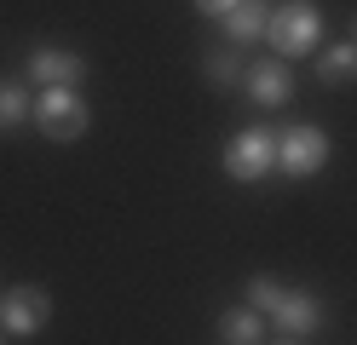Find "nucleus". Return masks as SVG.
I'll return each mask as SVG.
<instances>
[{
  "instance_id": "8",
  "label": "nucleus",
  "mask_w": 357,
  "mask_h": 345,
  "mask_svg": "<svg viewBox=\"0 0 357 345\" xmlns=\"http://www.w3.org/2000/svg\"><path fill=\"white\" fill-rule=\"evenodd\" d=\"M248 92H254V104H288L294 98V69H288L282 58H259V63H248Z\"/></svg>"
},
{
  "instance_id": "17",
  "label": "nucleus",
  "mask_w": 357,
  "mask_h": 345,
  "mask_svg": "<svg viewBox=\"0 0 357 345\" xmlns=\"http://www.w3.org/2000/svg\"><path fill=\"white\" fill-rule=\"evenodd\" d=\"M271 345H300V339H294V334H288V339H271Z\"/></svg>"
},
{
  "instance_id": "2",
  "label": "nucleus",
  "mask_w": 357,
  "mask_h": 345,
  "mask_svg": "<svg viewBox=\"0 0 357 345\" xmlns=\"http://www.w3.org/2000/svg\"><path fill=\"white\" fill-rule=\"evenodd\" d=\"M35 121H40V132H47L52 144H75V138L93 127V109H86V98L75 86H40Z\"/></svg>"
},
{
  "instance_id": "18",
  "label": "nucleus",
  "mask_w": 357,
  "mask_h": 345,
  "mask_svg": "<svg viewBox=\"0 0 357 345\" xmlns=\"http://www.w3.org/2000/svg\"><path fill=\"white\" fill-rule=\"evenodd\" d=\"M0 345H6V339H0Z\"/></svg>"
},
{
  "instance_id": "16",
  "label": "nucleus",
  "mask_w": 357,
  "mask_h": 345,
  "mask_svg": "<svg viewBox=\"0 0 357 345\" xmlns=\"http://www.w3.org/2000/svg\"><path fill=\"white\" fill-rule=\"evenodd\" d=\"M346 29H351V40H357V12H351V23H346Z\"/></svg>"
},
{
  "instance_id": "10",
  "label": "nucleus",
  "mask_w": 357,
  "mask_h": 345,
  "mask_svg": "<svg viewBox=\"0 0 357 345\" xmlns=\"http://www.w3.org/2000/svg\"><path fill=\"white\" fill-rule=\"evenodd\" d=\"M231 40H265V23H271V0H236V6L219 17Z\"/></svg>"
},
{
  "instance_id": "3",
  "label": "nucleus",
  "mask_w": 357,
  "mask_h": 345,
  "mask_svg": "<svg viewBox=\"0 0 357 345\" xmlns=\"http://www.w3.org/2000/svg\"><path fill=\"white\" fill-rule=\"evenodd\" d=\"M323 167H328V132H323V127L300 121V127H288V132L277 138V173L311 178V173H323Z\"/></svg>"
},
{
  "instance_id": "7",
  "label": "nucleus",
  "mask_w": 357,
  "mask_h": 345,
  "mask_svg": "<svg viewBox=\"0 0 357 345\" xmlns=\"http://www.w3.org/2000/svg\"><path fill=\"white\" fill-rule=\"evenodd\" d=\"M24 69H29V81H40V86H75L86 75V58L63 52V46H35Z\"/></svg>"
},
{
  "instance_id": "4",
  "label": "nucleus",
  "mask_w": 357,
  "mask_h": 345,
  "mask_svg": "<svg viewBox=\"0 0 357 345\" xmlns=\"http://www.w3.org/2000/svg\"><path fill=\"white\" fill-rule=\"evenodd\" d=\"M52 322V293L40 282H17L0 293V328L6 334H40Z\"/></svg>"
},
{
  "instance_id": "11",
  "label": "nucleus",
  "mask_w": 357,
  "mask_h": 345,
  "mask_svg": "<svg viewBox=\"0 0 357 345\" xmlns=\"http://www.w3.org/2000/svg\"><path fill=\"white\" fill-rule=\"evenodd\" d=\"M219 339H225V345H265V316L254 305L219 311Z\"/></svg>"
},
{
  "instance_id": "12",
  "label": "nucleus",
  "mask_w": 357,
  "mask_h": 345,
  "mask_svg": "<svg viewBox=\"0 0 357 345\" xmlns=\"http://www.w3.org/2000/svg\"><path fill=\"white\" fill-rule=\"evenodd\" d=\"M317 81H323V86H346V81H357V40H334V46H323V52H317Z\"/></svg>"
},
{
  "instance_id": "15",
  "label": "nucleus",
  "mask_w": 357,
  "mask_h": 345,
  "mask_svg": "<svg viewBox=\"0 0 357 345\" xmlns=\"http://www.w3.org/2000/svg\"><path fill=\"white\" fill-rule=\"evenodd\" d=\"M236 6V0H196V12H202V17H225Z\"/></svg>"
},
{
  "instance_id": "13",
  "label": "nucleus",
  "mask_w": 357,
  "mask_h": 345,
  "mask_svg": "<svg viewBox=\"0 0 357 345\" xmlns=\"http://www.w3.org/2000/svg\"><path fill=\"white\" fill-rule=\"evenodd\" d=\"M29 115H35V98H29V86H24V81H0V132L24 127Z\"/></svg>"
},
{
  "instance_id": "5",
  "label": "nucleus",
  "mask_w": 357,
  "mask_h": 345,
  "mask_svg": "<svg viewBox=\"0 0 357 345\" xmlns=\"http://www.w3.org/2000/svg\"><path fill=\"white\" fill-rule=\"evenodd\" d=\"M277 167V138L265 132V127H248V132H236L231 144H225V173L236 184H254Z\"/></svg>"
},
{
  "instance_id": "9",
  "label": "nucleus",
  "mask_w": 357,
  "mask_h": 345,
  "mask_svg": "<svg viewBox=\"0 0 357 345\" xmlns=\"http://www.w3.org/2000/svg\"><path fill=\"white\" fill-rule=\"evenodd\" d=\"M242 75H248V63L236 58V46H225V40H213V46H202V81H208L213 92H225V86H236Z\"/></svg>"
},
{
  "instance_id": "6",
  "label": "nucleus",
  "mask_w": 357,
  "mask_h": 345,
  "mask_svg": "<svg viewBox=\"0 0 357 345\" xmlns=\"http://www.w3.org/2000/svg\"><path fill=\"white\" fill-rule=\"evenodd\" d=\"M265 316H271L282 334H294V339H300V334H317V328H323V299L311 293V288H282V293H277V305L265 311Z\"/></svg>"
},
{
  "instance_id": "1",
  "label": "nucleus",
  "mask_w": 357,
  "mask_h": 345,
  "mask_svg": "<svg viewBox=\"0 0 357 345\" xmlns=\"http://www.w3.org/2000/svg\"><path fill=\"white\" fill-rule=\"evenodd\" d=\"M265 40H271V52H277L282 63L317 52V40H323V12L311 6V0H277V6H271V23H265Z\"/></svg>"
},
{
  "instance_id": "14",
  "label": "nucleus",
  "mask_w": 357,
  "mask_h": 345,
  "mask_svg": "<svg viewBox=\"0 0 357 345\" xmlns=\"http://www.w3.org/2000/svg\"><path fill=\"white\" fill-rule=\"evenodd\" d=\"M277 293H282V282H277V276H265V270H259V276H248V305H254L259 316L277 305Z\"/></svg>"
}]
</instances>
